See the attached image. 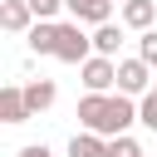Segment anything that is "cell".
<instances>
[{
    "label": "cell",
    "mask_w": 157,
    "mask_h": 157,
    "mask_svg": "<svg viewBox=\"0 0 157 157\" xmlns=\"http://www.w3.org/2000/svg\"><path fill=\"white\" fill-rule=\"evenodd\" d=\"M64 10L74 15V25H93V29L113 25V20H108V15H113V0H64Z\"/></svg>",
    "instance_id": "cell-5"
},
{
    "label": "cell",
    "mask_w": 157,
    "mask_h": 157,
    "mask_svg": "<svg viewBox=\"0 0 157 157\" xmlns=\"http://www.w3.org/2000/svg\"><path fill=\"white\" fill-rule=\"evenodd\" d=\"M137 123H142V128H152V132H157V88H152V93H147V98H142V103H137Z\"/></svg>",
    "instance_id": "cell-15"
},
{
    "label": "cell",
    "mask_w": 157,
    "mask_h": 157,
    "mask_svg": "<svg viewBox=\"0 0 157 157\" xmlns=\"http://www.w3.org/2000/svg\"><path fill=\"white\" fill-rule=\"evenodd\" d=\"M54 98H59V88H54L49 78L25 83V108H29V118H34V113H44V108H54Z\"/></svg>",
    "instance_id": "cell-7"
},
{
    "label": "cell",
    "mask_w": 157,
    "mask_h": 157,
    "mask_svg": "<svg viewBox=\"0 0 157 157\" xmlns=\"http://www.w3.org/2000/svg\"><path fill=\"white\" fill-rule=\"evenodd\" d=\"M108 157H142V147H137V137H128V132H123V137H113V142H108Z\"/></svg>",
    "instance_id": "cell-13"
},
{
    "label": "cell",
    "mask_w": 157,
    "mask_h": 157,
    "mask_svg": "<svg viewBox=\"0 0 157 157\" xmlns=\"http://www.w3.org/2000/svg\"><path fill=\"white\" fill-rule=\"evenodd\" d=\"M123 5H128V0H123Z\"/></svg>",
    "instance_id": "cell-19"
},
{
    "label": "cell",
    "mask_w": 157,
    "mask_h": 157,
    "mask_svg": "<svg viewBox=\"0 0 157 157\" xmlns=\"http://www.w3.org/2000/svg\"><path fill=\"white\" fill-rule=\"evenodd\" d=\"M152 88H157V83H152Z\"/></svg>",
    "instance_id": "cell-18"
},
{
    "label": "cell",
    "mask_w": 157,
    "mask_h": 157,
    "mask_svg": "<svg viewBox=\"0 0 157 157\" xmlns=\"http://www.w3.org/2000/svg\"><path fill=\"white\" fill-rule=\"evenodd\" d=\"M20 157H54V152H49L44 142H29V147H20Z\"/></svg>",
    "instance_id": "cell-17"
},
{
    "label": "cell",
    "mask_w": 157,
    "mask_h": 157,
    "mask_svg": "<svg viewBox=\"0 0 157 157\" xmlns=\"http://www.w3.org/2000/svg\"><path fill=\"white\" fill-rule=\"evenodd\" d=\"M54 59H64V64H88L93 59V34H83V25H59V49H54Z\"/></svg>",
    "instance_id": "cell-2"
},
{
    "label": "cell",
    "mask_w": 157,
    "mask_h": 157,
    "mask_svg": "<svg viewBox=\"0 0 157 157\" xmlns=\"http://www.w3.org/2000/svg\"><path fill=\"white\" fill-rule=\"evenodd\" d=\"M152 20H157V0H128V5H123V25H128V29H142V34H147Z\"/></svg>",
    "instance_id": "cell-8"
},
{
    "label": "cell",
    "mask_w": 157,
    "mask_h": 157,
    "mask_svg": "<svg viewBox=\"0 0 157 157\" xmlns=\"http://www.w3.org/2000/svg\"><path fill=\"white\" fill-rule=\"evenodd\" d=\"M29 10H34V20H49L54 25V15L64 10V0H29Z\"/></svg>",
    "instance_id": "cell-16"
},
{
    "label": "cell",
    "mask_w": 157,
    "mask_h": 157,
    "mask_svg": "<svg viewBox=\"0 0 157 157\" xmlns=\"http://www.w3.org/2000/svg\"><path fill=\"white\" fill-rule=\"evenodd\" d=\"M69 157H108V137H98V132H74Z\"/></svg>",
    "instance_id": "cell-10"
},
{
    "label": "cell",
    "mask_w": 157,
    "mask_h": 157,
    "mask_svg": "<svg viewBox=\"0 0 157 157\" xmlns=\"http://www.w3.org/2000/svg\"><path fill=\"white\" fill-rule=\"evenodd\" d=\"M29 108H25V88H0V123H25Z\"/></svg>",
    "instance_id": "cell-9"
},
{
    "label": "cell",
    "mask_w": 157,
    "mask_h": 157,
    "mask_svg": "<svg viewBox=\"0 0 157 157\" xmlns=\"http://www.w3.org/2000/svg\"><path fill=\"white\" fill-rule=\"evenodd\" d=\"M29 20H34L29 0H0V29H10V34H25V29H34Z\"/></svg>",
    "instance_id": "cell-6"
},
{
    "label": "cell",
    "mask_w": 157,
    "mask_h": 157,
    "mask_svg": "<svg viewBox=\"0 0 157 157\" xmlns=\"http://www.w3.org/2000/svg\"><path fill=\"white\" fill-rule=\"evenodd\" d=\"M118 44H123V29H118V25H103V29H93V54L113 59V54H118Z\"/></svg>",
    "instance_id": "cell-12"
},
{
    "label": "cell",
    "mask_w": 157,
    "mask_h": 157,
    "mask_svg": "<svg viewBox=\"0 0 157 157\" xmlns=\"http://www.w3.org/2000/svg\"><path fill=\"white\" fill-rule=\"evenodd\" d=\"M29 49H34V54H54V49H59V25L39 20V25L29 29Z\"/></svg>",
    "instance_id": "cell-11"
},
{
    "label": "cell",
    "mask_w": 157,
    "mask_h": 157,
    "mask_svg": "<svg viewBox=\"0 0 157 157\" xmlns=\"http://www.w3.org/2000/svg\"><path fill=\"white\" fill-rule=\"evenodd\" d=\"M78 74H83V88H88V93H108V88L118 83V64H113V59H103V54H93Z\"/></svg>",
    "instance_id": "cell-4"
},
{
    "label": "cell",
    "mask_w": 157,
    "mask_h": 157,
    "mask_svg": "<svg viewBox=\"0 0 157 157\" xmlns=\"http://www.w3.org/2000/svg\"><path fill=\"white\" fill-rule=\"evenodd\" d=\"M78 123H83V132H98L113 142L137 123V103L123 93H88V98H78Z\"/></svg>",
    "instance_id": "cell-1"
},
{
    "label": "cell",
    "mask_w": 157,
    "mask_h": 157,
    "mask_svg": "<svg viewBox=\"0 0 157 157\" xmlns=\"http://www.w3.org/2000/svg\"><path fill=\"white\" fill-rule=\"evenodd\" d=\"M118 93L123 98H147L152 93V69L142 64V59H118Z\"/></svg>",
    "instance_id": "cell-3"
},
{
    "label": "cell",
    "mask_w": 157,
    "mask_h": 157,
    "mask_svg": "<svg viewBox=\"0 0 157 157\" xmlns=\"http://www.w3.org/2000/svg\"><path fill=\"white\" fill-rule=\"evenodd\" d=\"M137 59H142L147 69H157V29H147V34L137 39Z\"/></svg>",
    "instance_id": "cell-14"
}]
</instances>
